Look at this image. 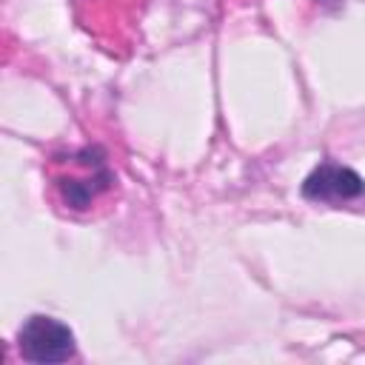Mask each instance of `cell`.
Segmentation results:
<instances>
[{
    "mask_svg": "<svg viewBox=\"0 0 365 365\" xmlns=\"http://www.w3.org/2000/svg\"><path fill=\"white\" fill-rule=\"evenodd\" d=\"M20 356L29 362H68L74 359V334L54 317L34 314L17 331Z\"/></svg>",
    "mask_w": 365,
    "mask_h": 365,
    "instance_id": "2",
    "label": "cell"
},
{
    "mask_svg": "<svg viewBox=\"0 0 365 365\" xmlns=\"http://www.w3.org/2000/svg\"><path fill=\"white\" fill-rule=\"evenodd\" d=\"M302 197L319 205L342 208V205L365 200V180L354 168L328 160V163H319L302 180Z\"/></svg>",
    "mask_w": 365,
    "mask_h": 365,
    "instance_id": "3",
    "label": "cell"
},
{
    "mask_svg": "<svg viewBox=\"0 0 365 365\" xmlns=\"http://www.w3.org/2000/svg\"><path fill=\"white\" fill-rule=\"evenodd\" d=\"M48 200L63 214H94L108 205L117 191V174L100 145L51 154L46 163Z\"/></svg>",
    "mask_w": 365,
    "mask_h": 365,
    "instance_id": "1",
    "label": "cell"
}]
</instances>
